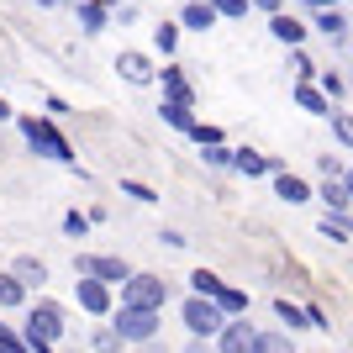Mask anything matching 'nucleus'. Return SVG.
Segmentation results:
<instances>
[{"mask_svg":"<svg viewBox=\"0 0 353 353\" xmlns=\"http://www.w3.org/2000/svg\"><path fill=\"white\" fill-rule=\"evenodd\" d=\"M163 117H169V127H179V132H190V127H195V121H190V105H174V101H169V105H163Z\"/></svg>","mask_w":353,"mask_h":353,"instance_id":"aec40b11","label":"nucleus"},{"mask_svg":"<svg viewBox=\"0 0 353 353\" xmlns=\"http://www.w3.org/2000/svg\"><path fill=\"white\" fill-rule=\"evenodd\" d=\"M79 16H85V27H90V32H101V27H105V6H101V0H85V11H79Z\"/></svg>","mask_w":353,"mask_h":353,"instance_id":"4be33fe9","label":"nucleus"},{"mask_svg":"<svg viewBox=\"0 0 353 353\" xmlns=\"http://www.w3.org/2000/svg\"><path fill=\"white\" fill-rule=\"evenodd\" d=\"M259 6H264V11H280V0H259Z\"/></svg>","mask_w":353,"mask_h":353,"instance_id":"473e14b6","label":"nucleus"},{"mask_svg":"<svg viewBox=\"0 0 353 353\" xmlns=\"http://www.w3.org/2000/svg\"><path fill=\"white\" fill-rule=\"evenodd\" d=\"M216 16H248V0H211Z\"/></svg>","mask_w":353,"mask_h":353,"instance_id":"b1692460","label":"nucleus"},{"mask_svg":"<svg viewBox=\"0 0 353 353\" xmlns=\"http://www.w3.org/2000/svg\"><path fill=\"white\" fill-rule=\"evenodd\" d=\"M211 21H216V11H211V6H185V27L211 32Z\"/></svg>","mask_w":353,"mask_h":353,"instance_id":"2eb2a0df","label":"nucleus"},{"mask_svg":"<svg viewBox=\"0 0 353 353\" xmlns=\"http://www.w3.org/2000/svg\"><path fill=\"white\" fill-rule=\"evenodd\" d=\"M121 190L132 195V201H148V206H153V201H159V195L148 190V185H137V179H121Z\"/></svg>","mask_w":353,"mask_h":353,"instance_id":"bb28decb","label":"nucleus"},{"mask_svg":"<svg viewBox=\"0 0 353 353\" xmlns=\"http://www.w3.org/2000/svg\"><path fill=\"white\" fill-rule=\"evenodd\" d=\"M185 327H190L195 338H211V332H221V306H216V301H206V295H195L190 306H185Z\"/></svg>","mask_w":353,"mask_h":353,"instance_id":"7ed1b4c3","label":"nucleus"},{"mask_svg":"<svg viewBox=\"0 0 353 353\" xmlns=\"http://www.w3.org/2000/svg\"><path fill=\"white\" fill-rule=\"evenodd\" d=\"M21 132H27V143L37 148V153H48L53 163H74V148L63 143V137L53 132L48 121H37V117H21Z\"/></svg>","mask_w":353,"mask_h":353,"instance_id":"f03ea898","label":"nucleus"},{"mask_svg":"<svg viewBox=\"0 0 353 353\" xmlns=\"http://www.w3.org/2000/svg\"><path fill=\"white\" fill-rule=\"evenodd\" d=\"M190 285H195V295H206V301H211V295L221 290V280L211 274V269H195V274H190Z\"/></svg>","mask_w":353,"mask_h":353,"instance_id":"a211bd4d","label":"nucleus"},{"mask_svg":"<svg viewBox=\"0 0 353 353\" xmlns=\"http://www.w3.org/2000/svg\"><path fill=\"white\" fill-rule=\"evenodd\" d=\"M117 327H121V338H153L159 332V311H143V306H121V316H117Z\"/></svg>","mask_w":353,"mask_h":353,"instance_id":"39448f33","label":"nucleus"},{"mask_svg":"<svg viewBox=\"0 0 353 353\" xmlns=\"http://www.w3.org/2000/svg\"><path fill=\"white\" fill-rule=\"evenodd\" d=\"M322 232H327V237H332V243H348V227H343V221H332V216H327V221H322Z\"/></svg>","mask_w":353,"mask_h":353,"instance_id":"cd10ccee","label":"nucleus"},{"mask_svg":"<svg viewBox=\"0 0 353 353\" xmlns=\"http://www.w3.org/2000/svg\"><path fill=\"white\" fill-rule=\"evenodd\" d=\"M117 343H121V332H111V327H105V332H95V348H101V353H111Z\"/></svg>","mask_w":353,"mask_h":353,"instance_id":"c85d7f7f","label":"nucleus"},{"mask_svg":"<svg viewBox=\"0 0 353 353\" xmlns=\"http://www.w3.org/2000/svg\"><path fill=\"white\" fill-rule=\"evenodd\" d=\"M221 353H253V332H248V322L221 327Z\"/></svg>","mask_w":353,"mask_h":353,"instance_id":"6e6552de","label":"nucleus"},{"mask_svg":"<svg viewBox=\"0 0 353 353\" xmlns=\"http://www.w3.org/2000/svg\"><path fill=\"white\" fill-rule=\"evenodd\" d=\"M11 280L27 290V285H48V269L37 264V259H16V269H11Z\"/></svg>","mask_w":353,"mask_h":353,"instance_id":"1a4fd4ad","label":"nucleus"},{"mask_svg":"<svg viewBox=\"0 0 353 353\" xmlns=\"http://www.w3.org/2000/svg\"><path fill=\"white\" fill-rule=\"evenodd\" d=\"M21 301H27V290H21L11 274H0V306H21Z\"/></svg>","mask_w":353,"mask_h":353,"instance_id":"6ab92c4d","label":"nucleus"},{"mask_svg":"<svg viewBox=\"0 0 353 353\" xmlns=\"http://www.w3.org/2000/svg\"><path fill=\"white\" fill-rule=\"evenodd\" d=\"M59 332H63V316H59V306H53V301H37V306H32V316H27V338L59 343Z\"/></svg>","mask_w":353,"mask_h":353,"instance_id":"20e7f679","label":"nucleus"},{"mask_svg":"<svg viewBox=\"0 0 353 353\" xmlns=\"http://www.w3.org/2000/svg\"><path fill=\"white\" fill-rule=\"evenodd\" d=\"M63 232H69V237H85V216H63Z\"/></svg>","mask_w":353,"mask_h":353,"instance_id":"2f4dec72","label":"nucleus"},{"mask_svg":"<svg viewBox=\"0 0 353 353\" xmlns=\"http://www.w3.org/2000/svg\"><path fill=\"white\" fill-rule=\"evenodd\" d=\"M169 301V285L153 280V274H127L121 280V306H143V311H159Z\"/></svg>","mask_w":353,"mask_h":353,"instance_id":"f257e3e1","label":"nucleus"},{"mask_svg":"<svg viewBox=\"0 0 353 353\" xmlns=\"http://www.w3.org/2000/svg\"><path fill=\"white\" fill-rule=\"evenodd\" d=\"M274 185H280V201H290V206H295V201H306V179H295V174H280V179H274Z\"/></svg>","mask_w":353,"mask_h":353,"instance_id":"ddd939ff","label":"nucleus"},{"mask_svg":"<svg viewBox=\"0 0 353 353\" xmlns=\"http://www.w3.org/2000/svg\"><path fill=\"white\" fill-rule=\"evenodd\" d=\"M101 6H105V0H101Z\"/></svg>","mask_w":353,"mask_h":353,"instance_id":"c9c22d12","label":"nucleus"},{"mask_svg":"<svg viewBox=\"0 0 353 353\" xmlns=\"http://www.w3.org/2000/svg\"><path fill=\"white\" fill-rule=\"evenodd\" d=\"M274 311H280V316H285L290 327H306V311H301V306H290V301H274Z\"/></svg>","mask_w":353,"mask_h":353,"instance_id":"a878e982","label":"nucleus"},{"mask_svg":"<svg viewBox=\"0 0 353 353\" xmlns=\"http://www.w3.org/2000/svg\"><path fill=\"white\" fill-rule=\"evenodd\" d=\"M117 69L127 74L132 85H148V79H153V69H148V59H143V53H121V59H117Z\"/></svg>","mask_w":353,"mask_h":353,"instance_id":"9d476101","label":"nucleus"},{"mask_svg":"<svg viewBox=\"0 0 353 353\" xmlns=\"http://www.w3.org/2000/svg\"><path fill=\"white\" fill-rule=\"evenodd\" d=\"M74 295H79V306H85V311H95V316H101V311H111V295H105V280H90V274H85V280L74 285Z\"/></svg>","mask_w":353,"mask_h":353,"instance_id":"0eeeda50","label":"nucleus"},{"mask_svg":"<svg viewBox=\"0 0 353 353\" xmlns=\"http://www.w3.org/2000/svg\"><path fill=\"white\" fill-rule=\"evenodd\" d=\"M322 195H327V201H332L338 211L348 206V185H343V179H327V190H322Z\"/></svg>","mask_w":353,"mask_h":353,"instance_id":"393cba45","label":"nucleus"},{"mask_svg":"<svg viewBox=\"0 0 353 353\" xmlns=\"http://www.w3.org/2000/svg\"><path fill=\"white\" fill-rule=\"evenodd\" d=\"M253 353H290V343L280 332H253Z\"/></svg>","mask_w":353,"mask_h":353,"instance_id":"dca6fc26","label":"nucleus"},{"mask_svg":"<svg viewBox=\"0 0 353 353\" xmlns=\"http://www.w3.org/2000/svg\"><path fill=\"white\" fill-rule=\"evenodd\" d=\"M79 274H90V280H127L132 269L121 264V259H95V253H85V259H79Z\"/></svg>","mask_w":353,"mask_h":353,"instance_id":"423d86ee","label":"nucleus"},{"mask_svg":"<svg viewBox=\"0 0 353 353\" xmlns=\"http://www.w3.org/2000/svg\"><path fill=\"white\" fill-rule=\"evenodd\" d=\"M0 117H11V105H6V101H0Z\"/></svg>","mask_w":353,"mask_h":353,"instance_id":"72a5a7b5","label":"nucleus"},{"mask_svg":"<svg viewBox=\"0 0 353 353\" xmlns=\"http://www.w3.org/2000/svg\"><path fill=\"white\" fill-rule=\"evenodd\" d=\"M295 101L306 105V111H332V105H327V95H316L311 85H301V90H295Z\"/></svg>","mask_w":353,"mask_h":353,"instance_id":"412c9836","label":"nucleus"},{"mask_svg":"<svg viewBox=\"0 0 353 353\" xmlns=\"http://www.w3.org/2000/svg\"><path fill=\"white\" fill-rule=\"evenodd\" d=\"M163 90H169V101H174V105H190V85H185V74H179V69H163Z\"/></svg>","mask_w":353,"mask_h":353,"instance_id":"9b49d317","label":"nucleus"},{"mask_svg":"<svg viewBox=\"0 0 353 353\" xmlns=\"http://www.w3.org/2000/svg\"><path fill=\"white\" fill-rule=\"evenodd\" d=\"M211 301H216L221 311H248V295H243V290H227V285H221V290L211 295Z\"/></svg>","mask_w":353,"mask_h":353,"instance_id":"f3484780","label":"nucleus"},{"mask_svg":"<svg viewBox=\"0 0 353 353\" xmlns=\"http://www.w3.org/2000/svg\"><path fill=\"white\" fill-rule=\"evenodd\" d=\"M227 163H237L243 174H269V169H274V159H259V153H248V148H243V153H232Z\"/></svg>","mask_w":353,"mask_h":353,"instance_id":"f8f14e48","label":"nucleus"},{"mask_svg":"<svg viewBox=\"0 0 353 353\" xmlns=\"http://www.w3.org/2000/svg\"><path fill=\"white\" fill-rule=\"evenodd\" d=\"M0 353H27V343H16L6 327H0Z\"/></svg>","mask_w":353,"mask_h":353,"instance_id":"c756f323","label":"nucleus"},{"mask_svg":"<svg viewBox=\"0 0 353 353\" xmlns=\"http://www.w3.org/2000/svg\"><path fill=\"white\" fill-rule=\"evenodd\" d=\"M174 43H179V32L174 27H159V48H163V53H174Z\"/></svg>","mask_w":353,"mask_h":353,"instance_id":"7c9ffc66","label":"nucleus"},{"mask_svg":"<svg viewBox=\"0 0 353 353\" xmlns=\"http://www.w3.org/2000/svg\"><path fill=\"white\" fill-rule=\"evenodd\" d=\"M316 27H322L327 37H343V32H348V21H343L338 11H322V21H316Z\"/></svg>","mask_w":353,"mask_h":353,"instance_id":"5701e85b","label":"nucleus"},{"mask_svg":"<svg viewBox=\"0 0 353 353\" xmlns=\"http://www.w3.org/2000/svg\"><path fill=\"white\" fill-rule=\"evenodd\" d=\"M311 6H332V0H311Z\"/></svg>","mask_w":353,"mask_h":353,"instance_id":"f704fd0d","label":"nucleus"},{"mask_svg":"<svg viewBox=\"0 0 353 353\" xmlns=\"http://www.w3.org/2000/svg\"><path fill=\"white\" fill-rule=\"evenodd\" d=\"M274 37H280V43H301V37H306V32H301V21H295V16H274Z\"/></svg>","mask_w":353,"mask_h":353,"instance_id":"4468645a","label":"nucleus"}]
</instances>
